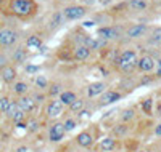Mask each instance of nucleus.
<instances>
[{
  "instance_id": "obj_1",
  "label": "nucleus",
  "mask_w": 161,
  "mask_h": 152,
  "mask_svg": "<svg viewBox=\"0 0 161 152\" xmlns=\"http://www.w3.org/2000/svg\"><path fill=\"white\" fill-rule=\"evenodd\" d=\"M5 11L18 21H31L39 13V3L34 0H5Z\"/></svg>"
},
{
  "instance_id": "obj_2",
  "label": "nucleus",
  "mask_w": 161,
  "mask_h": 152,
  "mask_svg": "<svg viewBox=\"0 0 161 152\" xmlns=\"http://www.w3.org/2000/svg\"><path fill=\"white\" fill-rule=\"evenodd\" d=\"M139 56L140 54L132 50V48H126V50H121L116 56V61H114V66L118 69V72L124 74V75H129L136 71V66H137V61H139Z\"/></svg>"
},
{
  "instance_id": "obj_3",
  "label": "nucleus",
  "mask_w": 161,
  "mask_h": 152,
  "mask_svg": "<svg viewBox=\"0 0 161 152\" xmlns=\"http://www.w3.org/2000/svg\"><path fill=\"white\" fill-rule=\"evenodd\" d=\"M40 114H42L45 122H55V120H61L63 115L66 114V107L60 103L58 98H52L47 99L45 104L40 107Z\"/></svg>"
},
{
  "instance_id": "obj_4",
  "label": "nucleus",
  "mask_w": 161,
  "mask_h": 152,
  "mask_svg": "<svg viewBox=\"0 0 161 152\" xmlns=\"http://www.w3.org/2000/svg\"><path fill=\"white\" fill-rule=\"evenodd\" d=\"M21 40V32L13 26H2L0 27V50L10 51L15 48Z\"/></svg>"
},
{
  "instance_id": "obj_5",
  "label": "nucleus",
  "mask_w": 161,
  "mask_h": 152,
  "mask_svg": "<svg viewBox=\"0 0 161 152\" xmlns=\"http://www.w3.org/2000/svg\"><path fill=\"white\" fill-rule=\"evenodd\" d=\"M61 13H63V18H64L66 23H76V21L84 19L89 15V8L74 2V3H69L64 8H61Z\"/></svg>"
},
{
  "instance_id": "obj_6",
  "label": "nucleus",
  "mask_w": 161,
  "mask_h": 152,
  "mask_svg": "<svg viewBox=\"0 0 161 152\" xmlns=\"http://www.w3.org/2000/svg\"><path fill=\"white\" fill-rule=\"evenodd\" d=\"M68 133L64 130V125L61 120H55V122H50L47 125V141L50 144H61Z\"/></svg>"
},
{
  "instance_id": "obj_7",
  "label": "nucleus",
  "mask_w": 161,
  "mask_h": 152,
  "mask_svg": "<svg viewBox=\"0 0 161 152\" xmlns=\"http://www.w3.org/2000/svg\"><path fill=\"white\" fill-rule=\"evenodd\" d=\"M124 98V93L118 90V88H106L98 98H97V107L98 109H103V107H108V106H113L116 104L118 101H121Z\"/></svg>"
},
{
  "instance_id": "obj_8",
  "label": "nucleus",
  "mask_w": 161,
  "mask_h": 152,
  "mask_svg": "<svg viewBox=\"0 0 161 152\" xmlns=\"http://www.w3.org/2000/svg\"><path fill=\"white\" fill-rule=\"evenodd\" d=\"M97 136L93 134L92 128H86V130H80L76 136H74V144L84 150H92L97 144Z\"/></svg>"
},
{
  "instance_id": "obj_9",
  "label": "nucleus",
  "mask_w": 161,
  "mask_h": 152,
  "mask_svg": "<svg viewBox=\"0 0 161 152\" xmlns=\"http://www.w3.org/2000/svg\"><path fill=\"white\" fill-rule=\"evenodd\" d=\"M19 109L23 112L28 115V117H36L39 112H40V106L36 103V99L32 98V94H24V96H19V98H15Z\"/></svg>"
},
{
  "instance_id": "obj_10",
  "label": "nucleus",
  "mask_w": 161,
  "mask_h": 152,
  "mask_svg": "<svg viewBox=\"0 0 161 152\" xmlns=\"http://www.w3.org/2000/svg\"><path fill=\"white\" fill-rule=\"evenodd\" d=\"M124 35V31H121L118 26H100L97 27V38L103 40V42H114L119 37Z\"/></svg>"
},
{
  "instance_id": "obj_11",
  "label": "nucleus",
  "mask_w": 161,
  "mask_h": 152,
  "mask_svg": "<svg viewBox=\"0 0 161 152\" xmlns=\"http://www.w3.org/2000/svg\"><path fill=\"white\" fill-rule=\"evenodd\" d=\"M119 147H121V143L118 138H114L113 134H106L100 138V141H97L93 149H95V152H118Z\"/></svg>"
},
{
  "instance_id": "obj_12",
  "label": "nucleus",
  "mask_w": 161,
  "mask_h": 152,
  "mask_svg": "<svg viewBox=\"0 0 161 152\" xmlns=\"http://www.w3.org/2000/svg\"><path fill=\"white\" fill-rule=\"evenodd\" d=\"M150 32V26L143 24V23H136V24H129L124 29V35L129 40H139L145 35H148Z\"/></svg>"
},
{
  "instance_id": "obj_13",
  "label": "nucleus",
  "mask_w": 161,
  "mask_h": 152,
  "mask_svg": "<svg viewBox=\"0 0 161 152\" xmlns=\"http://www.w3.org/2000/svg\"><path fill=\"white\" fill-rule=\"evenodd\" d=\"M8 54H10V61H11V64H15L16 67L18 66H23V64H26L28 63V59H29V50L26 48L24 45H16L15 48H11L10 51H8Z\"/></svg>"
},
{
  "instance_id": "obj_14",
  "label": "nucleus",
  "mask_w": 161,
  "mask_h": 152,
  "mask_svg": "<svg viewBox=\"0 0 161 152\" xmlns=\"http://www.w3.org/2000/svg\"><path fill=\"white\" fill-rule=\"evenodd\" d=\"M108 88L106 87V84L103 80H95V82H90V84H87L86 85V88H84V98L87 99V101H92V99H97L98 96Z\"/></svg>"
},
{
  "instance_id": "obj_15",
  "label": "nucleus",
  "mask_w": 161,
  "mask_h": 152,
  "mask_svg": "<svg viewBox=\"0 0 161 152\" xmlns=\"http://www.w3.org/2000/svg\"><path fill=\"white\" fill-rule=\"evenodd\" d=\"M155 64H156V58L152 56V54L145 53L139 56L137 66H136V71L139 74H153L155 71Z\"/></svg>"
},
{
  "instance_id": "obj_16",
  "label": "nucleus",
  "mask_w": 161,
  "mask_h": 152,
  "mask_svg": "<svg viewBox=\"0 0 161 152\" xmlns=\"http://www.w3.org/2000/svg\"><path fill=\"white\" fill-rule=\"evenodd\" d=\"M18 79H19V72H18V67L15 64H8L7 67H3L0 71V84L5 85L7 88L15 84Z\"/></svg>"
},
{
  "instance_id": "obj_17",
  "label": "nucleus",
  "mask_w": 161,
  "mask_h": 152,
  "mask_svg": "<svg viewBox=\"0 0 161 152\" xmlns=\"http://www.w3.org/2000/svg\"><path fill=\"white\" fill-rule=\"evenodd\" d=\"M7 90L10 91V94L13 96V98H19V96L29 94L31 90H32V85H31L26 79H21V77H19V79L15 82V84L10 85Z\"/></svg>"
},
{
  "instance_id": "obj_18",
  "label": "nucleus",
  "mask_w": 161,
  "mask_h": 152,
  "mask_svg": "<svg viewBox=\"0 0 161 152\" xmlns=\"http://www.w3.org/2000/svg\"><path fill=\"white\" fill-rule=\"evenodd\" d=\"M92 50L86 45H74L73 51H71V59L76 63H87L92 58Z\"/></svg>"
},
{
  "instance_id": "obj_19",
  "label": "nucleus",
  "mask_w": 161,
  "mask_h": 152,
  "mask_svg": "<svg viewBox=\"0 0 161 152\" xmlns=\"http://www.w3.org/2000/svg\"><path fill=\"white\" fill-rule=\"evenodd\" d=\"M130 131H132L130 123H123V122H118L111 128V134L114 138H118V139H126V138L130 134Z\"/></svg>"
},
{
  "instance_id": "obj_20",
  "label": "nucleus",
  "mask_w": 161,
  "mask_h": 152,
  "mask_svg": "<svg viewBox=\"0 0 161 152\" xmlns=\"http://www.w3.org/2000/svg\"><path fill=\"white\" fill-rule=\"evenodd\" d=\"M13 96L10 94V91L5 88V90H0V122L3 120V115H5V112L8 110V107H10V104L13 103Z\"/></svg>"
},
{
  "instance_id": "obj_21",
  "label": "nucleus",
  "mask_w": 161,
  "mask_h": 152,
  "mask_svg": "<svg viewBox=\"0 0 161 152\" xmlns=\"http://www.w3.org/2000/svg\"><path fill=\"white\" fill-rule=\"evenodd\" d=\"M64 23H66V21H64V18H63L61 10H57V11L52 13V16H50L48 23H47V27H48L50 32H55L57 29H60V27H61Z\"/></svg>"
},
{
  "instance_id": "obj_22",
  "label": "nucleus",
  "mask_w": 161,
  "mask_h": 152,
  "mask_svg": "<svg viewBox=\"0 0 161 152\" xmlns=\"http://www.w3.org/2000/svg\"><path fill=\"white\" fill-rule=\"evenodd\" d=\"M61 122H63L64 130H66V133H68V134H71L73 131H76L77 127L80 125V122L77 120V117L73 115V114H64L63 119H61Z\"/></svg>"
},
{
  "instance_id": "obj_23",
  "label": "nucleus",
  "mask_w": 161,
  "mask_h": 152,
  "mask_svg": "<svg viewBox=\"0 0 161 152\" xmlns=\"http://www.w3.org/2000/svg\"><path fill=\"white\" fill-rule=\"evenodd\" d=\"M50 79L45 75V74H37V75H34L32 77V88L34 90H40V91H47V88H48V85H50Z\"/></svg>"
},
{
  "instance_id": "obj_24",
  "label": "nucleus",
  "mask_w": 161,
  "mask_h": 152,
  "mask_svg": "<svg viewBox=\"0 0 161 152\" xmlns=\"http://www.w3.org/2000/svg\"><path fill=\"white\" fill-rule=\"evenodd\" d=\"M79 98V93L76 91V90H73V88H64L61 93H60V96H58V99H60V103L64 106V107H68L74 99H77Z\"/></svg>"
},
{
  "instance_id": "obj_25",
  "label": "nucleus",
  "mask_w": 161,
  "mask_h": 152,
  "mask_svg": "<svg viewBox=\"0 0 161 152\" xmlns=\"http://www.w3.org/2000/svg\"><path fill=\"white\" fill-rule=\"evenodd\" d=\"M24 47L28 50H40L44 47V40H42V37H40L39 34H31V35L26 37Z\"/></svg>"
},
{
  "instance_id": "obj_26",
  "label": "nucleus",
  "mask_w": 161,
  "mask_h": 152,
  "mask_svg": "<svg viewBox=\"0 0 161 152\" xmlns=\"http://www.w3.org/2000/svg\"><path fill=\"white\" fill-rule=\"evenodd\" d=\"M63 90H64L63 82H60V80H52V82H50V85H48V88H47V91H45V94H47V98H48V99H52V98H58L60 93H61Z\"/></svg>"
},
{
  "instance_id": "obj_27",
  "label": "nucleus",
  "mask_w": 161,
  "mask_h": 152,
  "mask_svg": "<svg viewBox=\"0 0 161 152\" xmlns=\"http://www.w3.org/2000/svg\"><path fill=\"white\" fill-rule=\"evenodd\" d=\"M136 119H137V109L134 106L124 107L119 114V122H123V123H132V122H136Z\"/></svg>"
},
{
  "instance_id": "obj_28",
  "label": "nucleus",
  "mask_w": 161,
  "mask_h": 152,
  "mask_svg": "<svg viewBox=\"0 0 161 152\" xmlns=\"http://www.w3.org/2000/svg\"><path fill=\"white\" fill-rule=\"evenodd\" d=\"M126 7L132 13H143L148 8V0H127Z\"/></svg>"
},
{
  "instance_id": "obj_29",
  "label": "nucleus",
  "mask_w": 161,
  "mask_h": 152,
  "mask_svg": "<svg viewBox=\"0 0 161 152\" xmlns=\"http://www.w3.org/2000/svg\"><path fill=\"white\" fill-rule=\"evenodd\" d=\"M86 106H87V99L84 98V96H79L77 99H74L68 107H66V114H73V115H76V114H79Z\"/></svg>"
},
{
  "instance_id": "obj_30",
  "label": "nucleus",
  "mask_w": 161,
  "mask_h": 152,
  "mask_svg": "<svg viewBox=\"0 0 161 152\" xmlns=\"http://www.w3.org/2000/svg\"><path fill=\"white\" fill-rule=\"evenodd\" d=\"M153 106H155V99L152 98V96H150V98H145L143 101H140V110H142L147 117H150V115L155 112Z\"/></svg>"
},
{
  "instance_id": "obj_31",
  "label": "nucleus",
  "mask_w": 161,
  "mask_h": 152,
  "mask_svg": "<svg viewBox=\"0 0 161 152\" xmlns=\"http://www.w3.org/2000/svg\"><path fill=\"white\" fill-rule=\"evenodd\" d=\"M148 40L155 45H159L161 43V26H155V27H150V32H148Z\"/></svg>"
},
{
  "instance_id": "obj_32",
  "label": "nucleus",
  "mask_w": 161,
  "mask_h": 152,
  "mask_svg": "<svg viewBox=\"0 0 161 152\" xmlns=\"http://www.w3.org/2000/svg\"><path fill=\"white\" fill-rule=\"evenodd\" d=\"M92 115H93V109H90V107H84L82 110H80L79 114H76V117H77V120L79 122H86V120H90L92 119Z\"/></svg>"
},
{
  "instance_id": "obj_33",
  "label": "nucleus",
  "mask_w": 161,
  "mask_h": 152,
  "mask_svg": "<svg viewBox=\"0 0 161 152\" xmlns=\"http://www.w3.org/2000/svg\"><path fill=\"white\" fill-rule=\"evenodd\" d=\"M8 64H11L8 51H5V50H0V71H2L3 67H7Z\"/></svg>"
},
{
  "instance_id": "obj_34",
  "label": "nucleus",
  "mask_w": 161,
  "mask_h": 152,
  "mask_svg": "<svg viewBox=\"0 0 161 152\" xmlns=\"http://www.w3.org/2000/svg\"><path fill=\"white\" fill-rule=\"evenodd\" d=\"M24 72L28 74V75H37L39 72H40V67L39 66H36V64H26L24 66Z\"/></svg>"
},
{
  "instance_id": "obj_35",
  "label": "nucleus",
  "mask_w": 161,
  "mask_h": 152,
  "mask_svg": "<svg viewBox=\"0 0 161 152\" xmlns=\"http://www.w3.org/2000/svg\"><path fill=\"white\" fill-rule=\"evenodd\" d=\"M153 77H155L156 80H161V58H156V64H155Z\"/></svg>"
},
{
  "instance_id": "obj_36",
  "label": "nucleus",
  "mask_w": 161,
  "mask_h": 152,
  "mask_svg": "<svg viewBox=\"0 0 161 152\" xmlns=\"http://www.w3.org/2000/svg\"><path fill=\"white\" fill-rule=\"evenodd\" d=\"M153 136L158 138V139H161V119L153 125Z\"/></svg>"
},
{
  "instance_id": "obj_37",
  "label": "nucleus",
  "mask_w": 161,
  "mask_h": 152,
  "mask_svg": "<svg viewBox=\"0 0 161 152\" xmlns=\"http://www.w3.org/2000/svg\"><path fill=\"white\" fill-rule=\"evenodd\" d=\"M77 3L84 5L86 8H92V7H95L98 3V0H77Z\"/></svg>"
},
{
  "instance_id": "obj_38",
  "label": "nucleus",
  "mask_w": 161,
  "mask_h": 152,
  "mask_svg": "<svg viewBox=\"0 0 161 152\" xmlns=\"http://www.w3.org/2000/svg\"><path fill=\"white\" fill-rule=\"evenodd\" d=\"M13 152H31V149L26 144H18L15 149H13Z\"/></svg>"
},
{
  "instance_id": "obj_39",
  "label": "nucleus",
  "mask_w": 161,
  "mask_h": 152,
  "mask_svg": "<svg viewBox=\"0 0 161 152\" xmlns=\"http://www.w3.org/2000/svg\"><path fill=\"white\" fill-rule=\"evenodd\" d=\"M113 2H114V0H98V5L103 7V8H106V7H110Z\"/></svg>"
},
{
  "instance_id": "obj_40",
  "label": "nucleus",
  "mask_w": 161,
  "mask_h": 152,
  "mask_svg": "<svg viewBox=\"0 0 161 152\" xmlns=\"http://www.w3.org/2000/svg\"><path fill=\"white\" fill-rule=\"evenodd\" d=\"M0 152H3V138L0 134Z\"/></svg>"
},
{
  "instance_id": "obj_41",
  "label": "nucleus",
  "mask_w": 161,
  "mask_h": 152,
  "mask_svg": "<svg viewBox=\"0 0 161 152\" xmlns=\"http://www.w3.org/2000/svg\"><path fill=\"white\" fill-rule=\"evenodd\" d=\"M34 2L40 5V3H47V2H48V0H34Z\"/></svg>"
},
{
  "instance_id": "obj_42",
  "label": "nucleus",
  "mask_w": 161,
  "mask_h": 152,
  "mask_svg": "<svg viewBox=\"0 0 161 152\" xmlns=\"http://www.w3.org/2000/svg\"><path fill=\"white\" fill-rule=\"evenodd\" d=\"M134 152H147V150H145V149H136Z\"/></svg>"
},
{
  "instance_id": "obj_43",
  "label": "nucleus",
  "mask_w": 161,
  "mask_h": 152,
  "mask_svg": "<svg viewBox=\"0 0 161 152\" xmlns=\"http://www.w3.org/2000/svg\"><path fill=\"white\" fill-rule=\"evenodd\" d=\"M55 2H66V0H55Z\"/></svg>"
},
{
  "instance_id": "obj_44",
  "label": "nucleus",
  "mask_w": 161,
  "mask_h": 152,
  "mask_svg": "<svg viewBox=\"0 0 161 152\" xmlns=\"http://www.w3.org/2000/svg\"><path fill=\"white\" fill-rule=\"evenodd\" d=\"M2 26H3V24H2V19H0V27H2Z\"/></svg>"
},
{
  "instance_id": "obj_45",
  "label": "nucleus",
  "mask_w": 161,
  "mask_h": 152,
  "mask_svg": "<svg viewBox=\"0 0 161 152\" xmlns=\"http://www.w3.org/2000/svg\"><path fill=\"white\" fill-rule=\"evenodd\" d=\"M76 2H77V0H76Z\"/></svg>"
},
{
  "instance_id": "obj_46",
  "label": "nucleus",
  "mask_w": 161,
  "mask_h": 152,
  "mask_svg": "<svg viewBox=\"0 0 161 152\" xmlns=\"http://www.w3.org/2000/svg\"><path fill=\"white\" fill-rule=\"evenodd\" d=\"M159 150H161V149H159Z\"/></svg>"
}]
</instances>
